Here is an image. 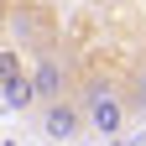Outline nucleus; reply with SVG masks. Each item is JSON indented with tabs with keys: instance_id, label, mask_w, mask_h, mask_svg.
I'll return each instance as SVG.
<instances>
[{
	"instance_id": "39448f33",
	"label": "nucleus",
	"mask_w": 146,
	"mask_h": 146,
	"mask_svg": "<svg viewBox=\"0 0 146 146\" xmlns=\"http://www.w3.org/2000/svg\"><path fill=\"white\" fill-rule=\"evenodd\" d=\"M0 99H5V110H11V115H26V110H36V104H42L31 68H21V73H5V78H0Z\"/></svg>"
},
{
	"instance_id": "f257e3e1",
	"label": "nucleus",
	"mask_w": 146,
	"mask_h": 146,
	"mask_svg": "<svg viewBox=\"0 0 146 146\" xmlns=\"http://www.w3.org/2000/svg\"><path fill=\"white\" fill-rule=\"evenodd\" d=\"M78 104H84V115H89V136H104V141H115L125 131V120H131V89H125L120 78H110V73H99V78H84L78 89Z\"/></svg>"
},
{
	"instance_id": "f03ea898",
	"label": "nucleus",
	"mask_w": 146,
	"mask_h": 146,
	"mask_svg": "<svg viewBox=\"0 0 146 146\" xmlns=\"http://www.w3.org/2000/svg\"><path fill=\"white\" fill-rule=\"evenodd\" d=\"M36 131H42V141H52V146H68V141H78V136L89 131V115H84L78 94L36 104Z\"/></svg>"
},
{
	"instance_id": "20e7f679",
	"label": "nucleus",
	"mask_w": 146,
	"mask_h": 146,
	"mask_svg": "<svg viewBox=\"0 0 146 146\" xmlns=\"http://www.w3.org/2000/svg\"><path fill=\"white\" fill-rule=\"evenodd\" d=\"M31 78H36V94H42V104H47V99H68V94H78V89H73V63L63 58L58 47H52V52H36Z\"/></svg>"
},
{
	"instance_id": "423d86ee",
	"label": "nucleus",
	"mask_w": 146,
	"mask_h": 146,
	"mask_svg": "<svg viewBox=\"0 0 146 146\" xmlns=\"http://www.w3.org/2000/svg\"><path fill=\"white\" fill-rule=\"evenodd\" d=\"M131 99H136V110H146V58L136 63V78H131Z\"/></svg>"
},
{
	"instance_id": "7ed1b4c3",
	"label": "nucleus",
	"mask_w": 146,
	"mask_h": 146,
	"mask_svg": "<svg viewBox=\"0 0 146 146\" xmlns=\"http://www.w3.org/2000/svg\"><path fill=\"white\" fill-rule=\"evenodd\" d=\"M11 42L21 52H52L58 47V16L47 5H11Z\"/></svg>"
}]
</instances>
